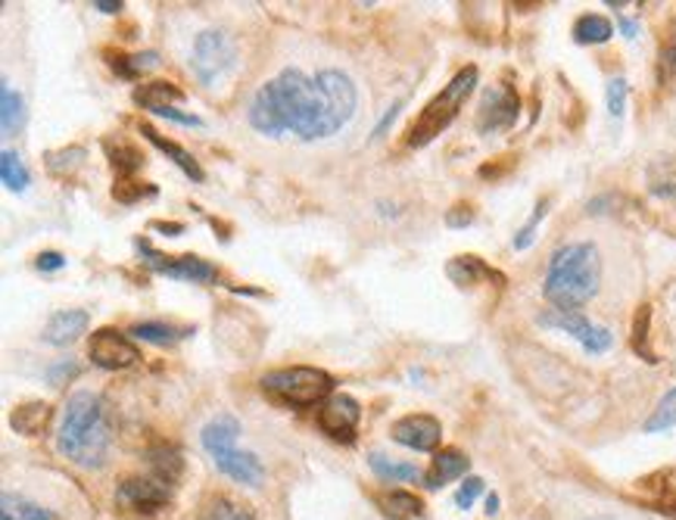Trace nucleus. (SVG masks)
Wrapping results in <instances>:
<instances>
[{
	"instance_id": "1",
	"label": "nucleus",
	"mask_w": 676,
	"mask_h": 520,
	"mask_svg": "<svg viewBox=\"0 0 676 520\" xmlns=\"http://www.w3.org/2000/svg\"><path fill=\"white\" fill-rule=\"evenodd\" d=\"M355 104V85L340 69H325L315 78L300 69H283L250 100V125L271 137L293 131L300 141H318L343 129Z\"/></svg>"
},
{
	"instance_id": "2",
	"label": "nucleus",
	"mask_w": 676,
	"mask_h": 520,
	"mask_svg": "<svg viewBox=\"0 0 676 520\" xmlns=\"http://www.w3.org/2000/svg\"><path fill=\"white\" fill-rule=\"evenodd\" d=\"M57 449L72 464L87 468V471L107 464L109 424L100 396L82 390L65 402L63 424H60V434H57Z\"/></svg>"
},
{
	"instance_id": "3",
	"label": "nucleus",
	"mask_w": 676,
	"mask_h": 520,
	"mask_svg": "<svg viewBox=\"0 0 676 520\" xmlns=\"http://www.w3.org/2000/svg\"><path fill=\"white\" fill-rule=\"evenodd\" d=\"M602 259L592 243H565L552 253L545 271V300L555 309H577L599 293Z\"/></svg>"
},
{
	"instance_id": "4",
	"label": "nucleus",
	"mask_w": 676,
	"mask_h": 520,
	"mask_svg": "<svg viewBox=\"0 0 676 520\" xmlns=\"http://www.w3.org/2000/svg\"><path fill=\"white\" fill-rule=\"evenodd\" d=\"M478 78V65H464L461 72H456V78L443 87L434 100L421 109V116L414 119V125L409 129V147H427L431 141H436L443 131L449 129L456 122L458 109L464 107V100L471 97Z\"/></svg>"
},
{
	"instance_id": "5",
	"label": "nucleus",
	"mask_w": 676,
	"mask_h": 520,
	"mask_svg": "<svg viewBox=\"0 0 676 520\" xmlns=\"http://www.w3.org/2000/svg\"><path fill=\"white\" fill-rule=\"evenodd\" d=\"M262 390L278 396L287 406H315L322 399H330L334 377L322 368L293 365V368L268 371L262 377Z\"/></svg>"
},
{
	"instance_id": "6",
	"label": "nucleus",
	"mask_w": 676,
	"mask_h": 520,
	"mask_svg": "<svg viewBox=\"0 0 676 520\" xmlns=\"http://www.w3.org/2000/svg\"><path fill=\"white\" fill-rule=\"evenodd\" d=\"M234 60H238L234 44L225 32L206 28V32L196 35L194 53H191V72H194L200 85H216L218 78H225L234 69Z\"/></svg>"
},
{
	"instance_id": "7",
	"label": "nucleus",
	"mask_w": 676,
	"mask_h": 520,
	"mask_svg": "<svg viewBox=\"0 0 676 520\" xmlns=\"http://www.w3.org/2000/svg\"><path fill=\"white\" fill-rule=\"evenodd\" d=\"M137 253H141V262L162 278L184 283L218 281V268L213 262L196 259V256H166V253H156L147 240H137Z\"/></svg>"
},
{
	"instance_id": "8",
	"label": "nucleus",
	"mask_w": 676,
	"mask_h": 520,
	"mask_svg": "<svg viewBox=\"0 0 676 520\" xmlns=\"http://www.w3.org/2000/svg\"><path fill=\"white\" fill-rule=\"evenodd\" d=\"M540 325L543 327H555V330H565L570 334L580 347L599 355V352H608L614 337H611L608 327H599L589 322L587 315H580L577 309H548L540 315Z\"/></svg>"
},
{
	"instance_id": "9",
	"label": "nucleus",
	"mask_w": 676,
	"mask_h": 520,
	"mask_svg": "<svg viewBox=\"0 0 676 520\" xmlns=\"http://www.w3.org/2000/svg\"><path fill=\"white\" fill-rule=\"evenodd\" d=\"M87 352H90V362L104 371H125L131 365H137V359H141V352H137V347L131 343L129 337L112 330V327L94 330V337L87 343Z\"/></svg>"
},
{
	"instance_id": "10",
	"label": "nucleus",
	"mask_w": 676,
	"mask_h": 520,
	"mask_svg": "<svg viewBox=\"0 0 676 520\" xmlns=\"http://www.w3.org/2000/svg\"><path fill=\"white\" fill-rule=\"evenodd\" d=\"M518 112H521V100H518L515 87H490V90L483 94V100H480L478 129L483 131V134L511 129V125L518 122Z\"/></svg>"
},
{
	"instance_id": "11",
	"label": "nucleus",
	"mask_w": 676,
	"mask_h": 520,
	"mask_svg": "<svg viewBox=\"0 0 676 520\" xmlns=\"http://www.w3.org/2000/svg\"><path fill=\"white\" fill-rule=\"evenodd\" d=\"M169 499H172V483L159 477H131L119 483V489H116L119 505H125L131 511H147V515L169 505Z\"/></svg>"
},
{
	"instance_id": "12",
	"label": "nucleus",
	"mask_w": 676,
	"mask_h": 520,
	"mask_svg": "<svg viewBox=\"0 0 676 520\" xmlns=\"http://www.w3.org/2000/svg\"><path fill=\"white\" fill-rule=\"evenodd\" d=\"M359 418H362L359 402L352 396H347V392H337V396L325 399V406L318 409V427L330 439L352 443L355 439V427H359Z\"/></svg>"
},
{
	"instance_id": "13",
	"label": "nucleus",
	"mask_w": 676,
	"mask_h": 520,
	"mask_svg": "<svg viewBox=\"0 0 676 520\" xmlns=\"http://www.w3.org/2000/svg\"><path fill=\"white\" fill-rule=\"evenodd\" d=\"M393 439L414 452H434L443 439V427L434 414H406L393 424Z\"/></svg>"
},
{
	"instance_id": "14",
	"label": "nucleus",
	"mask_w": 676,
	"mask_h": 520,
	"mask_svg": "<svg viewBox=\"0 0 676 520\" xmlns=\"http://www.w3.org/2000/svg\"><path fill=\"white\" fill-rule=\"evenodd\" d=\"M216 468L225 474V477L238 480L243 486H262V477H265V468L262 461L253 452H240L238 446L234 449H221L213 456Z\"/></svg>"
},
{
	"instance_id": "15",
	"label": "nucleus",
	"mask_w": 676,
	"mask_h": 520,
	"mask_svg": "<svg viewBox=\"0 0 676 520\" xmlns=\"http://www.w3.org/2000/svg\"><path fill=\"white\" fill-rule=\"evenodd\" d=\"M87 312L82 309H63V312H53L50 322L44 325V343L50 347H69L75 343L82 334L87 330Z\"/></svg>"
},
{
	"instance_id": "16",
	"label": "nucleus",
	"mask_w": 676,
	"mask_h": 520,
	"mask_svg": "<svg viewBox=\"0 0 676 520\" xmlns=\"http://www.w3.org/2000/svg\"><path fill=\"white\" fill-rule=\"evenodd\" d=\"M468 456L461 452V449H443V452H436L434 464H431V471L424 474V486L427 489H439V486H446V483H452V480L464 477L468 474Z\"/></svg>"
},
{
	"instance_id": "17",
	"label": "nucleus",
	"mask_w": 676,
	"mask_h": 520,
	"mask_svg": "<svg viewBox=\"0 0 676 520\" xmlns=\"http://www.w3.org/2000/svg\"><path fill=\"white\" fill-rule=\"evenodd\" d=\"M238 436H240V421L234 414L221 412L216 414L206 427H203V434H200V443H203V449L209 452V456H216L221 449H234L238 446Z\"/></svg>"
},
{
	"instance_id": "18",
	"label": "nucleus",
	"mask_w": 676,
	"mask_h": 520,
	"mask_svg": "<svg viewBox=\"0 0 676 520\" xmlns=\"http://www.w3.org/2000/svg\"><path fill=\"white\" fill-rule=\"evenodd\" d=\"M446 275L458 283V287H471L478 281H505L496 268H490L480 256H456V259L446 265Z\"/></svg>"
},
{
	"instance_id": "19",
	"label": "nucleus",
	"mask_w": 676,
	"mask_h": 520,
	"mask_svg": "<svg viewBox=\"0 0 676 520\" xmlns=\"http://www.w3.org/2000/svg\"><path fill=\"white\" fill-rule=\"evenodd\" d=\"M141 134H144V137L150 141L156 150L166 153V156H169L174 166H178L181 172L188 174L191 181H196V184H200V181L206 178V174H203V169H200V162H196L194 156L184 150V147H178L174 141H169V137H162V134H159V131H156V129H150V125H141Z\"/></svg>"
},
{
	"instance_id": "20",
	"label": "nucleus",
	"mask_w": 676,
	"mask_h": 520,
	"mask_svg": "<svg viewBox=\"0 0 676 520\" xmlns=\"http://www.w3.org/2000/svg\"><path fill=\"white\" fill-rule=\"evenodd\" d=\"M134 104L150 112H162V109H172L178 104H184V90L172 82H150V85L137 87L134 90Z\"/></svg>"
},
{
	"instance_id": "21",
	"label": "nucleus",
	"mask_w": 676,
	"mask_h": 520,
	"mask_svg": "<svg viewBox=\"0 0 676 520\" xmlns=\"http://www.w3.org/2000/svg\"><path fill=\"white\" fill-rule=\"evenodd\" d=\"M53 418V409L47 402H25L10 414V427L22 436H41Z\"/></svg>"
},
{
	"instance_id": "22",
	"label": "nucleus",
	"mask_w": 676,
	"mask_h": 520,
	"mask_svg": "<svg viewBox=\"0 0 676 520\" xmlns=\"http://www.w3.org/2000/svg\"><path fill=\"white\" fill-rule=\"evenodd\" d=\"M22 125H25V100L3 82L0 85V129H3V137L20 134Z\"/></svg>"
},
{
	"instance_id": "23",
	"label": "nucleus",
	"mask_w": 676,
	"mask_h": 520,
	"mask_svg": "<svg viewBox=\"0 0 676 520\" xmlns=\"http://www.w3.org/2000/svg\"><path fill=\"white\" fill-rule=\"evenodd\" d=\"M131 334L144 343H153V347H174L178 340L191 337L194 330L191 327H174V325H162V322H144V325L131 327Z\"/></svg>"
},
{
	"instance_id": "24",
	"label": "nucleus",
	"mask_w": 676,
	"mask_h": 520,
	"mask_svg": "<svg viewBox=\"0 0 676 520\" xmlns=\"http://www.w3.org/2000/svg\"><path fill=\"white\" fill-rule=\"evenodd\" d=\"M104 147H107L112 169L119 174H134L141 166H144V153L137 150L134 144H129L125 137H107Z\"/></svg>"
},
{
	"instance_id": "25",
	"label": "nucleus",
	"mask_w": 676,
	"mask_h": 520,
	"mask_svg": "<svg viewBox=\"0 0 676 520\" xmlns=\"http://www.w3.org/2000/svg\"><path fill=\"white\" fill-rule=\"evenodd\" d=\"M371 471L384 483H412V480L421 477V471L414 464H406V461H393L384 452H371L369 456Z\"/></svg>"
},
{
	"instance_id": "26",
	"label": "nucleus",
	"mask_w": 676,
	"mask_h": 520,
	"mask_svg": "<svg viewBox=\"0 0 676 520\" xmlns=\"http://www.w3.org/2000/svg\"><path fill=\"white\" fill-rule=\"evenodd\" d=\"M381 508L390 520H418L424 515V505L418 496L406 493V489H393L387 496H381Z\"/></svg>"
},
{
	"instance_id": "27",
	"label": "nucleus",
	"mask_w": 676,
	"mask_h": 520,
	"mask_svg": "<svg viewBox=\"0 0 676 520\" xmlns=\"http://www.w3.org/2000/svg\"><path fill=\"white\" fill-rule=\"evenodd\" d=\"M614 35V25L599 13H587L574 22V41L577 44H605Z\"/></svg>"
},
{
	"instance_id": "28",
	"label": "nucleus",
	"mask_w": 676,
	"mask_h": 520,
	"mask_svg": "<svg viewBox=\"0 0 676 520\" xmlns=\"http://www.w3.org/2000/svg\"><path fill=\"white\" fill-rule=\"evenodd\" d=\"M0 520H53V515L35 505V501L22 499V496H3L0 499Z\"/></svg>"
},
{
	"instance_id": "29",
	"label": "nucleus",
	"mask_w": 676,
	"mask_h": 520,
	"mask_svg": "<svg viewBox=\"0 0 676 520\" xmlns=\"http://www.w3.org/2000/svg\"><path fill=\"white\" fill-rule=\"evenodd\" d=\"M0 178H3V184H7L10 191H16V194H22V191L32 184V174L25 169L22 156L13 150L0 153Z\"/></svg>"
},
{
	"instance_id": "30",
	"label": "nucleus",
	"mask_w": 676,
	"mask_h": 520,
	"mask_svg": "<svg viewBox=\"0 0 676 520\" xmlns=\"http://www.w3.org/2000/svg\"><path fill=\"white\" fill-rule=\"evenodd\" d=\"M109 65L122 75V78H141L144 72H150L159 65V53L156 50H147V53H134V57H112Z\"/></svg>"
},
{
	"instance_id": "31",
	"label": "nucleus",
	"mask_w": 676,
	"mask_h": 520,
	"mask_svg": "<svg viewBox=\"0 0 676 520\" xmlns=\"http://www.w3.org/2000/svg\"><path fill=\"white\" fill-rule=\"evenodd\" d=\"M44 159H47V169H50V172L69 178V174H75L85 166L87 150L85 147H63V150L47 153Z\"/></svg>"
},
{
	"instance_id": "32",
	"label": "nucleus",
	"mask_w": 676,
	"mask_h": 520,
	"mask_svg": "<svg viewBox=\"0 0 676 520\" xmlns=\"http://www.w3.org/2000/svg\"><path fill=\"white\" fill-rule=\"evenodd\" d=\"M649 327H652V305H639L636 322H632V349L636 355H642L645 362H657V355L649 347Z\"/></svg>"
},
{
	"instance_id": "33",
	"label": "nucleus",
	"mask_w": 676,
	"mask_h": 520,
	"mask_svg": "<svg viewBox=\"0 0 676 520\" xmlns=\"http://www.w3.org/2000/svg\"><path fill=\"white\" fill-rule=\"evenodd\" d=\"M671 427H676V387L657 402L652 418L645 421V434H661V431H671Z\"/></svg>"
},
{
	"instance_id": "34",
	"label": "nucleus",
	"mask_w": 676,
	"mask_h": 520,
	"mask_svg": "<svg viewBox=\"0 0 676 520\" xmlns=\"http://www.w3.org/2000/svg\"><path fill=\"white\" fill-rule=\"evenodd\" d=\"M147 461H150L153 474H156L159 480H166V483H174L178 474H181V468H184L174 449H156V452H150Z\"/></svg>"
},
{
	"instance_id": "35",
	"label": "nucleus",
	"mask_w": 676,
	"mask_h": 520,
	"mask_svg": "<svg viewBox=\"0 0 676 520\" xmlns=\"http://www.w3.org/2000/svg\"><path fill=\"white\" fill-rule=\"evenodd\" d=\"M196 520H256L246 508H240V505H234L231 499H225V496H218V499H213L206 508H203V515Z\"/></svg>"
},
{
	"instance_id": "36",
	"label": "nucleus",
	"mask_w": 676,
	"mask_h": 520,
	"mask_svg": "<svg viewBox=\"0 0 676 520\" xmlns=\"http://www.w3.org/2000/svg\"><path fill=\"white\" fill-rule=\"evenodd\" d=\"M112 196L119 199V203H137V199H144V196H156V188L153 184H141V181H131V178H119L116 181V188H112Z\"/></svg>"
},
{
	"instance_id": "37",
	"label": "nucleus",
	"mask_w": 676,
	"mask_h": 520,
	"mask_svg": "<svg viewBox=\"0 0 676 520\" xmlns=\"http://www.w3.org/2000/svg\"><path fill=\"white\" fill-rule=\"evenodd\" d=\"M608 112L614 119H620L624 116V109H627V97H630V85H627V78H611L608 82Z\"/></svg>"
},
{
	"instance_id": "38",
	"label": "nucleus",
	"mask_w": 676,
	"mask_h": 520,
	"mask_svg": "<svg viewBox=\"0 0 676 520\" xmlns=\"http://www.w3.org/2000/svg\"><path fill=\"white\" fill-rule=\"evenodd\" d=\"M545 213H548V199L536 203V209H533L530 221L523 225L521 231H518V238H515V250H527V246L533 243V238H536V228H540V221L545 218Z\"/></svg>"
},
{
	"instance_id": "39",
	"label": "nucleus",
	"mask_w": 676,
	"mask_h": 520,
	"mask_svg": "<svg viewBox=\"0 0 676 520\" xmlns=\"http://www.w3.org/2000/svg\"><path fill=\"white\" fill-rule=\"evenodd\" d=\"M480 493H483V480L480 477H468L461 486H458V493H456V505L461 508V511H468L474 501L480 499Z\"/></svg>"
},
{
	"instance_id": "40",
	"label": "nucleus",
	"mask_w": 676,
	"mask_h": 520,
	"mask_svg": "<svg viewBox=\"0 0 676 520\" xmlns=\"http://www.w3.org/2000/svg\"><path fill=\"white\" fill-rule=\"evenodd\" d=\"M471 221H474V209L464 206V203H458V206H452V209L446 213V225H449V228H468Z\"/></svg>"
},
{
	"instance_id": "41",
	"label": "nucleus",
	"mask_w": 676,
	"mask_h": 520,
	"mask_svg": "<svg viewBox=\"0 0 676 520\" xmlns=\"http://www.w3.org/2000/svg\"><path fill=\"white\" fill-rule=\"evenodd\" d=\"M75 374H79V365H75L72 359H63L60 365H53V368L47 371V377H50L53 387H60V384H65V377H75Z\"/></svg>"
},
{
	"instance_id": "42",
	"label": "nucleus",
	"mask_w": 676,
	"mask_h": 520,
	"mask_svg": "<svg viewBox=\"0 0 676 520\" xmlns=\"http://www.w3.org/2000/svg\"><path fill=\"white\" fill-rule=\"evenodd\" d=\"M676 69V38L661 50V82H671Z\"/></svg>"
},
{
	"instance_id": "43",
	"label": "nucleus",
	"mask_w": 676,
	"mask_h": 520,
	"mask_svg": "<svg viewBox=\"0 0 676 520\" xmlns=\"http://www.w3.org/2000/svg\"><path fill=\"white\" fill-rule=\"evenodd\" d=\"M63 265H65L63 253H53V250H47V253H41V256H38V268H41V271H60Z\"/></svg>"
},
{
	"instance_id": "44",
	"label": "nucleus",
	"mask_w": 676,
	"mask_h": 520,
	"mask_svg": "<svg viewBox=\"0 0 676 520\" xmlns=\"http://www.w3.org/2000/svg\"><path fill=\"white\" fill-rule=\"evenodd\" d=\"M402 104H406V100H396V104L384 112V119H381V122H377V129H374V137H384V134H387V129L396 122V116H399Z\"/></svg>"
},
{
	"instance_id": "45",
	"label": "nucleus",
	"mask_w": 676,
	"mask_h": 520,
	"mask_svg": "<svg viewBox=\"0 0 676 520\" xmlns=\"http://www.w3.org/2000/svg\"><path fill=\"white\" fill-rule=\"evenodd\" d=\"M94 10L107 13V16H116L122 10V3H112V0H94Z\"/></svg>"
},
{
	"instance_id": "46",
	"label": "nucleus",
	"mask_w": 676,
	"mask_h": 520,
	"mask_svg": "<svg viewBox=\"0 0 676 520\" xmlns=\"http://www.w3.org/2000/svg\"><path fill=\"white\" fill-rule=\"evenodd\" d=\"M153 228H156V231H166V234H169V238H178V234H181V231H184V225H166V221H153Z\"/></svg>"
},
{
	"instance_id": "47",
	"label": "nucleus",
	"mask_w": 676,
	"mask_h": 520,
	"mask_svg": "<svg viewBox=\"0 0 676 520\" xmlns=\"http://www.w3.org/2000/svg\"><path fill=\"white\" fill-rule=\"evenodd\" d=\"M496 511H499V496H496V493H493V496H486V515H490V518H493V515H496Z\"/></svg>"
},
{
	"instance_id": "48",
	"label": "nucleus",
	"mask_w": 676,
	"mask_h": 520,
	"mask_svg": "<svg viewBox=\"0 0 676 520\" xmlns=\"http://www.w3.org/2000/svg\"><path fill=\"white\" fill-rule=\"evenodd\" d=\"M620 28H624V35H627V38H636V32H639L632 20H620Z\"/></svg>"
},
{
	"instance_id": "49",
	"label": "nucleus",
	"mask_w": 676,
	"mask_h": 520,
	"mask_svg": "<svg viewBox=\"0 0 676 520\" xmlns=\"http://www.w3.org/2000/svg\"><path fill=\"white\" fill-rule=\"evenodd\" d=\"M589 520H611V518H589Z\"/></svg>"
},
{
	"instance_id": "50",
	"label": "nucleus",
	"mask_w": 676,
	"mask_h": 520,
	"mask_svg": "<svg viewBox=\"0 0 676 520\" xmlns=\"http://www.w3.org/2000/svg\"><path fill=\"white\" fill-rule=\"evenodd\" d=\"M671 511H674V515H676V505H674V508H671Z\"/></svg>"
}]
</instances>
